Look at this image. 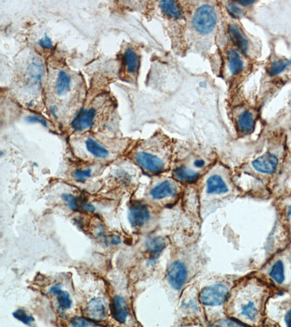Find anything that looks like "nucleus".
Returning a JSON list of instances; mask_svg holds the SVG:
<instances>
[{"label":"nucleus","instance_id":"obj_31","mask_svg":"<svg viewBox=\"0 0 291 327\" xmlns=\"http://www.w3.org/2000/svg\"><path fill=\"white\" fill-rule=\"evenodd\" d=\"M39 45H40V46L42 47V48L47 49V50L52 48V45H52V40H51L50 37L47 36H45L44 38L41 39L40 41H39Z\"/></svg>","mask_w":291,"mask_h":327},{"label":"nucleus","instance_id":"obj_21","mask_svg":"<svg viewBox=\"0 0 291 327\" xmlns=\"http://www.w3.org/2000/svg\"><path fill=\"white\" fill-rule=\"evenodd\" d=\"M228 62L230 72L233 75H236L242 72L243 69V62L240 55L234 50L228 53Z\"/></svg>","mask_w":291,"mask_h":327},{"label":"nucleus","instance_id":"obj_19","mask_svg":"<svg viewBox=\"0 0 291 327\" xmlns=\"http://www.w3.org/2000/svg\"><path fill=\"white\" fill-rule=\"evenodd\" d=\"M162 12L168 18H178L182 16L181 10L178 3L174 1H162L160 3Z\"/></svg>","mask_w":291,"mask_h":327},{"label":"nucleus","instance_id":"obj_14","mask_svg":"<svg viewBox=\"0 0 291 327\" xmlns=\"http://www.w3.org/2000/svg\"><path fill=\"white\" fill-rule=\"evenodd\" d=\"M229 191L227 185L221 176H210L207 181V192L209 194H225Z\"/></svg>","mask_w":291,"mask_h":327},{"label":"nucleus","instance_id":"obj_23","mask_svg":"<svg viewBox=\"0 0 291 327\" xmlns=\"http://www.w3.org/2000/svg\"><path fill=\"white\" fill-rule=\"evenodd\" d=\"M62 199L65 201L66 205L69 206V209L77 211L82 210L83 199H80L72 194H65L63 195Z\"/></svg>","mask_w":291,"mask_h":327},{"label":"nucleus","instance_id":"obj_30","mask_svg":"<svg viewBox=\"0 0 291 327\" xmlns=\"http://www.w3.org/2000/svg\"><path fill=\"white\" fill-rule=\"evenodd\" d=\"M27 121L30 123H40L44 127H47V123L45 118L39 116H30L27 118Z\"/></svg>","mask_w":291,"mask_h":327},{"label":"nucleus","instance_id":"obj_24","mask_svg":"<svg viewBox=\"0 0 291 327\" xmlns=\"http://www.w3.org/2000/svg\"><path fill=\"white\" fill-rule=\"evenodd\" d=\"M290 61L283 60V59L275 61L270 66V69H269V74L272 77L276 76L277 74L283 72L290 65Z\"/></svg>","mask_w":291,"mask_h":327},{"label":"nucleus","instance_id":"obj_26","mask_svg":"<svg viewBox=\"0 0 291 327\" xmlns=\"http://www.w3.org/2000/svg\"><path fill=\"white\" fill-rule=\"evenodd\" d=\"M71 324L73 326H98V324L92 321V320H87L86 318H81V317H76L72 318L71 321Z\"/></svg>","mask_w":291,"mask_h":327},{"label":"nucleus","instance_id":"obj_1","mask_svg":"<svg viewBox=\"0 0 291 327\" xmlns=\"http://www.w3.org/2000/svg\"><path fill=\"white\" fill-rule=\"evenodd\" d=\"M217 21L215 9L210 6H202L197 10L192 18V25L201 34L209 33L214 29Z\"/></svg>","mask_w":291,"mask_h":327},{"label":"nucleus","instance_id":"obj_33","mask_svg":"<svg viewBox=\"0 0 291 327\" xmlns=\"http://www.w3.org/2000/svg\"><path fill=\"white\" fill-rule=\"evenodd\" d=\"M219 325H221V326H241V325H243V326H244L245 324H243V323H237V322L230 321V320H229V321H226L225 320V321L221 322Z\"/></svg>","mask_w":291,"mask_h":327},{"label":"nucleus","instance_id":"obj_2","mask_svg":"<svg viewBox=\"0 0 291 327\" xmlns=\"http://www.w3.org/2000/svg\"><path fill=\"white\" fill-rule=\"evenodd\" d=\"M228 293L229 289L224 284L207 286L201 291L200 302L205 306H221L225 302Z\"/></svg>","mask_w":291,"mask_h":327},{"label":"nucleus","instance_id":"obj_9","mask_svg":"<svg viewBox=\"0 0 291 327\" xmlns=\"http://www.w3.org/2000/svg\"><path fill=\"white\" fill-rule=\"evenodd\" d=\"M111 311L114 318L120 323H125L129 316V309L127 302L122 296H115L111 306Z\"/></svg>","mask_w":291,"mask_h":327},{"label":"nucleus","instance_id":"obj_20","mask_svg":"<svg viewBox=\"0 0 291 327\" xmlns=\"http://www.w3.org/2000/svg\"><path fill=\"white\" fill-rule=\"evenodd\" d=\"M166 240L163 237H154L146 240V248L151 255H159L166 248Z\"/></svg>","mask_w":291,"mask_h":327},{"label":"nucleus","instance_id":"obj_16","mask_svg":"<svg viewBox=\"0 0 291 327\" xmlns=\"http://www.w3.org/2000/svg\"><path fill=\"white\" fill-rule=\"evenodd\" d=\"M71 79L66 71L59 72L56 79L55 90L56 94L59 96H65L70 91Z\"/></svg>","mask_w":291,"mask_h":327},{"label":"nucleus","instance_id":"obj_36","mask_svg":"<svg viewBox=\"0 0 291 327\" xmlns=\"http://www.w3.org/2000/svg\"><path fill=\"white\" fill-rule=\"evenodd\" d=\"M254 1H237L236 3L242 5V6H249V5L253 4Z\"/></svg>","mask_w":291,"mask_h":327},{"label":"nucleus","instance_id":"obj_25","mask_svg":"<svg viewBox=\"0 0 291 327\" xmlns=\"http://www.w3.org/2000/svg\"><path fill=\"white\" fill-rule=\"evenodd\" d=\"M13 316L15 317L16 319H18V321L22 322V323H24L27 325H32V323H33L35 319H34L33 317L29 315L25 311L22 309L17 310L16 311H15L13 313Z\"/></svg>","mask_w":291,"mask_h":327},{"label":"nucleus","instance_id":"obj_32","mask_svg":"<svg viewBox=\"0 0 291 327\" xmlns=\"http://www.w3.org/2000/svg\"><path fill=\"white\" fill-rule=\"evenodd\" d=\"M82 210L83 211L88 212V213H94L96 208L88 200L83 199V205H82Z\"/></svg>","mask_w":291,"mask_h":327},{"label":"nucleus","instance_id":"obj_8","mask_svg":"<svg viewBox=\"0 0 291 327\" xmlns=\"http://www.w3.org/2000/svg\"><path fill=\"white\" fill-rule=\"evenodd\" d=\"M107 304L103 298H94L88 303L86 316L92 321H102L107 317Z\"/></svg>","mask_w":291,"mask_h":327},{"label":"nucleus","instance_id":"obj_27","mask_svg":"<svg viewBox=\"0 0 291 327\" xmlns=\"http://www.w3.org/2000/svg\"><path fill=\"white\" fill-rule=\"evenodd\" d=\"M74 176L78 181H84L91 177L92 170L91 169H76L74 171Z\"/></svg>","mask_w":291,"mask_h":327},{"label":"nucleus","instance_id":"obj_3","mask_svg":"<svg viewBox=\"0 0 291 327\" xmlns=\"http://www.w3.org/2000/svg\"><path fill=\"white\" fill-rule=\"evenodd\" d=\"M136 163L150 173H159L165 168V163L161 158L150 152L139 151L135 154Z\"/></svg>","mask_w":291,"mask_h":327},{"label":"nucleus","instance_id":"obj_6","mask_svg":"<svg viewBox=\"0 0 291 327\" xmlns=\"http://www.w3.org/2000/svg\"><path fill=\"white\" fill-rule=\"evenodd\" d=\"M96 110L94 108H84L80 111L71 123V128L76 132L89 130L94 123L96 117Z\"/></svg>","mask_w":291,"mask_h":327},{"label":"nucleus","instance_id":"obj_5","mask_svg":"<svg viewBox=\"0 0 291 327\" xmlns=\"http://www.w3.org/2000/svg\"><path fill=\"white\" fill-rule=\"evenodd\" d=\"M150 213L145 204L134 203L129 208L128 220L134 228H140L150 219Z\"/></svg>","mask_w":291,"mask_h":327},{"label":"nucleus","instance_id":"obj_10","mask_svg":"<svg viewBox=\"0 0 291 327\" xmlns=\"http://www.w3.org/2000/svg\"><path fill=\"white\" fill-rule=\"evenodd\" d=\"M176 186L171 181H164L155 186L150 191L151 197L154 199H163L176 194Z\"/></svg>","mask_w":291,"mask_h":327},{"label":"nucleus","instance_id":"obj_7","mask_svg":"<svg viewBox=\"0 0 291 327\" xmlns=\"http://www.w3.org/2000/svg\"><path fill=\"white\" fill-rule=\"evenodd\" d=\"M278 157L275 154L267 152L261 157L255 159L252 165L258 172L263 174H272L275 172L278 165Z\"/></svg>","mask_w":291,"mask_h":327},{"label":"nucleus","instance_id":"obj_34","mask_svg":"<svg viewBox=\"0 0 291 327\" xmlns=\"http://www.w3.org/2000/svg\"><path fill=\"white\" fill-rule=\"evenodd\" d=\"M194 165H195L197 168H202V167L205 165V162L203 159H197L194 162Z\"/></svg>","mask_w":291,"mask_h":327},{"label":"nucleus","instance_id":"obj_4","mask_svg":"<svg viewBox=\"0 0 291 327\" xmlns=\"http://www.w3.org/2000/svg\"><path fill=\"white\" fill-rule=\"evenodd\" d=\"M168 281L172 287L177 290L181 289L186 282L187 269L183 262L180 261L173 262L167 271Z\"/></svg>","mask_w":291,"mask_h":327},{"label":"nucleus","instance_id":"obj_17","mask_svg":"<svg viewBox=\"0 0 291 327\" xmlns=\"http://www.w3.org/2000/svg\"><path fill=\"white\" fill-rule=\"evenodd\" d=\"M175 179L181 182L194 183L198 180L200 174L198 172L188 168L186 166H180L173 172Z\"/></svg>","mask_w":291,"mask_h":327},{"label":"nucleus","instance_id":"obj_11","mask_svg":"<svg viewBox=\"0 0 291 327\" xmlns=\"http://www.w3.org/2000/svg\"><path fill=\"white\" fill-rule=\"evenodd\" d=\"M87 151L96 158L105 159L110 156V152L107 147L98 143L94 138H88L85 141Z\"/></svg>","mask_w":291,"mask_h":327},{"label":"nucleus","instance_id":"obj_29","mask_svg":"<svg viewBox=\"0 0 291 327\" xmlns=\"http://www.w3.org/2000/svg\"><path fill=\"white\" fill-rule=\"evenodd\" d=\"M105 245L108 246L118 245L121 243V238L119 235H112L105 237Z\"/></svg>","mask_w":291,"mask_h":327},{"label":"nucleus","instance_id":"obj_22","mask_svg":"<svg viewBox=\"0 0 291 327\" xmlns=\"http://www.w3.org/2000/svg\"><path fill=\"white\" fill-rule=\"evenodd\" d=\"M270 276L274 281H276L278 284H282L285 280V270L282 261H277L275 265L272 266L270 271Z\"/></svg>","mask_w":291,"mask_h":327},{"label":"nucleus","instance_id":"obj_12","mask_svg":"<svg viewBox=\"0 0 291 327\" xmlns=\"http://www.w3.org/2000/svg\"><path fill=\"white\" fill-rule=\"evenodd\" d=\"M255 124H256V118L253 113L249 111L242 113L236 122L238 130L244 135H248L253 131Z\"/></svg>","mask_w":291,"mask_h":327},{"label":"nucleus","instance_id":"obj_13","mask_svg":"<svg viewBox=\"0 0 291 327\" xmlns=\"http://www.w3.org/2000/svg\"><path fill=\"white\" fill-rule=\"evenodd\" d=\"M123 65L126 72L129 74H135L140 66L139 57L133 49L128 48L124 53Z\"/></svg>","mask_w":291,"mask_h":327},{"label":"nucleus","instance_id":"obj_35","mask_svg":"<svg viewBox=\"0 0 291 327\" xmlns=\"http://www.w3.org/2000/svg\"><path fill=\"white\" fill-rule=\"evenodd\" d=\"M285 320L287 326H291V309L287 312L286 316H285Z\"/></svg>","mask_w":291,"mask_h":327},{"label":"nucleus","instance_id":"obj_28","mask_svg":"<svg viewBox=\"0 0 291 327\" xmlns=\"http://www.w3.org/2000/svg\"><path fill=\"white\" fill-rule=\"evenodd\" d=\"M228 11L229 12V13L234 17V18H238V17H241L242 14H243V10L241 8H239L236 4H234V3H229L227 6Z\"/></svg>","mask_w":291,"mask_h":327},{"label":"nucleus","instance_id":"obj_18","mask_svg":"<svg viewBox=\"0 0 291 327\" xmlns=\"http://www.w3.org/2000/svg\"><path fill=\"white\" fill-rule=\"evenodd\" d=\"M50 292L56 294L58 304L62 309L67 310L71 308L72 301L67 291L62 290L61 285H54L50 288Z\"/></svg>","mask_w":291,"mask_h":327},{"label":"nucleus","instance_id":"obj_15","mask_svg":"<svg viewBox=\"0 0 291 327\" xmlns=\"http://www.w3.org/2000/svg\"><path fill=\"white\" fill-rule=\"evenodd\" d=\"M229 34L231 41L234 42L241 51L246 53L248 51V42L239 27L235 24H231L229 26Z\"/></svg>","mask_w":291,"mask_h":327}]
</instances>
